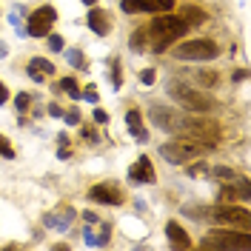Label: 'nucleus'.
<instances>
[{
  "label": "nucleus",
  "instance_id": "nucleus-1",
  "mask_svg": "<svg viewBox=\"0 0 251 251\" xmlns=\"http://www.w3.org/2000/svg\"><path fill=\"white\" fill-rule=\"evenodd\" d=\"M188 31V23L183 17H174V15H157L151 23H149V40H151V46L154 51H163L166 46H172L174 40H180L183 34Z\"/></svg>",
  "mask_w": 251,
  "mask_h": 251
},
{
  "label": "nucleus",
  "instance_id": "nucleus-2",
  "mask_svg": "<svg viewBox=\"0 0 251 251\" xmlns=\"http://www.w3.org/2000/svg\"><path fill=\"white\" fill-rule=\"evenodd\" d=\"M205 151H208L205 146H197V143H188V140H172V143H166V146H160L163 160H169L172 166H183L188 160H197Z\"/></svg>",
  "mask_w": 251,
  "mask_h": 251
},
{
  "label": "nucleus",
  "instance_id": "nucleus-3",
  "mask_svg": "<svg viewBox=\"0 0 251 251\" xmlns=\"http://www.w3.org/2000/svg\"><path fill=\"white\" fill-rule=\"evenodd\" d=\"M200 249H243L249 251L251 249V237L249 231H214L200 240Z\"/></svg>",
  "mask_w": 251,
  "mask_h": 251
},
{
  "label": "nucleus",
  "instance_id": "nucleus-4",
  "mask_svg": "<svg viewBox=\"0 0 251 251\" xmlns=\"http://www.w3.org/2000/svg\"><path fill=\"white\" fill-rule=\"evenodd\" d=\"M211 220L217 226H226V228H240V231H251V214L249 208H237V205H217Z\"/></svg>",
  "mask_w": 251,
  "mask_h": 251
},
{
  "label": "nucleus",
  "instance_id": "nucleus-5",
  "mask_svg": "<svg viewBox=\"0 0 251 251\" xmlns=\"http://www.w3.org/2000/svg\"><path fill=\"white\" fill-rule=\"evenodd\" d=\"M220 54V49L214 40H186L174 49V57L180 60H214Z\"/></svg>",
  "mask_w": 251,
  "mask_h": 251
},
{
  "label": "nucleus",
  "instance_id": "nucleus-6",
  "mask_svg": "<svg viewBox=\"0 0 251 251\" xmlns=\"http://www.w3.org/2000/svg\"><path fill=\"white\" fill-rule=\"evenodd\" d=\"M169 92H172V97L183 106V109H188V111H208L211 109V100L205 97V94H200V92H194V89H188L186 83H172L169 86Z\"/></svg>",
  "mask_w": 251,
  "mask_h": 251
},
{
  "label": "nucleus",
  "instance_id": "nucleus-7",
  "mask_svg": "<svg viewBox=\"0 0 251 251\" xmlns=\"http://www.w3.org/2000/svg\"><path fill=\"white\" fill-rule=\"evenodd\" d=\"M57 20V12L51 9V6H40V9H34L29 15V34L31 37H46L49 31H51V23Z\"/></svg>",
  "mask_w": 251,
  "mask_h": 251
},
{
  "label": "nucleus",
  "instance_id": "nucleus-8",
  "mask_svg": "<svg viewBox=\"0 0 251 251\" xmlns=\"http://www.w3.org/2000/svg\"><path fill=\"white\" fill-rule=\"evenodd\" d=\"M149 117H151V123H154L157 128L172 131V134H177V131H180V126L186 123V117H183V114L166 109V106H151V109H149Z\"/></svg>",
  "mask_w": 251,
  "mask_h": 251
},
{
  "label": "nucleus",
  "instance_id": "nucleus-9",
  "mask_svg": "<svg viewBox=\"0 0 251 251\" xmlns=\"http://www.w3.org/2000/svg\"><path fill=\"white\" fill-rule=\"evenodd\" d=\"M89 200L103 205H120L123 203V191L117 188V183H100V186L89 188Z\"/></svg>",
  "mask_w": 251,
  "mask_h": 251
},
{
  "label": "nucleus",
  "instance_id": "nucleus-10",
  "mask_svg": "<svg viewBox=\"0 0 251 251\" xmlns=\"http://www.w3.org/2000/svg\"><path fill=\"white\" fill-rule=\"evenodd\" d=\"M72 220H75V208L72 205H60V208H54L51 214L43 217L49 228H57V231H69L72 228Z\"/></svg>",
  "mask_w": 251,
  "mask_h": 251
},
{
  "label": "nucleus",
  "instance_id": "nucleus-11",
  "mask_svg": "<svg viewBox=\"0 0 251 251\" xmlns=\"http://www.w3.org/2000/svg\"><path fill=\"white\" fill-rule=\"evenodd\" d=\"M128 180L131 183H154V166L149 157H137L128 169Z\"/></svg>",
  "mask_w": 251,
  "mask_h": 251
},
{
  "label": "nucleus",
  "instance_id": "nucleus-12",
  "mask_svg": "<svg viewBox=\"0 0 251 251\" xmlns=\"http://www.w3.org/2000/svg\"><path fill=\"white\" fill-rule=\"evenodd\" d=\"M89 29H92L94 34H100V37H106L111 31V17L106 15L103 9L92 6V12H89Z\"/></svg>",
  "mask_w": 251,
  "mask_h": 251
},
{
  "label": "nucleus",
  "instance_id": "nucleus-13",
  "mask_svg": "<svg viewBox=\"0 0 251 251\" xmlns=\"http://www.w3.org/2000/svg\"><path fill=\"white\" fill-rule=\"evenodd\" d=\"M29 77L34 80V83H43V80H49L51 77V72H54V66L46 60V57H31L29 60Z\"/></svg>",
  "mask_w": 251,
  "mask_h": 251
},
{
  "label": "nucleus",
  "instance_id": "nucleus-14",
  "mask_svg": "<svg viewBox=\"0 0 251 251\" xmlns=\"http://www.w3.org/2000/svg\"><path fill=\"white\" fill-rule=\"evenodd\" d=\"M126 126H128V131H131L140 143H149V131H146V126H143V114L137 109H131L126 114Z\"/></svg>",
  "mask_w": 251,
  "mask_h": 251
},
{
  "label": "nucleus",
  "instance_id": "nucleus-15",
  "mask_svg": "<svg viewBox=\"0 0 251 251\" xmlns=\"http://www.w3.org/2000/svg\"><path fill=\"white\" fill-rule=\"evenodd\" d=\"M166 234H169V243H172L174 249H188V246H191V240H188V234L183 231V226H180V223H174V220H169Z\"/></svg>",
  "mask_w": 251,
  "mask_h": 251
},
{
  "label": "nucleus",
  "instance_id": "nucleus-16",
  "mask_svg": "<svg viewBox=\"0 0 251 251\" xmlns=\"http://www.w3.org/2000/svg\"><path fill=\"white\" fill-rule=\"evenodd\" d=\"M180 17L188 23V29H194V26H203V23H205V12H203V9H197V6H183Z\"/></svg>",
  "mask_w": 251,
  "mask_h": 251
},
{
  "label": "nucleus",
  "instance_id": "nucleus-17",
  "mask_svg": "<svg viewBox=\"0 0 251 251\" xmlns=\"http://www.w3.org/2000/svg\"><path fill=\"white\" fill-rule=\"evenodd\" d=\"M83 240H86L89 246H106V243H109V226H103L97 234H94V228H86V231H83Z\"/></svg>",
  "mask_w": 251,
  "mask_h": 251
},
{
  "label": "nucleus",
  "instance_id": "nucleus-18",
  "mask_svg": "<svg viewBox=\"0 0 251 251\" xmlns=\"http://www.w3.org/2000/svg\"><path fill=\"white\" fill-rule=\"evenodd\" d=\"M146 43H149V34L146 31H131V37H128V46L134 49V51H146Z\"/></svg>",
  "mask_w": 251,
  "mask_h": 251
},
{
  "label": "nucleus",
  "instance_id": "nucleus-19",
  "mask_svg": "<svg viewBox=\"0 0 251 251\" xmlns=\"http://www.w3.org/2000/svg\"><path fill=\"white\" fill-rule=\"evenodd\" d=\"M146 3V12H169L174 6V0H143Z\"/></svg>",
  "mask_w": 251,
  "mask_h": 251
},
{
  "label": "nucleus",
  "instance_id": "nucleus-20",
  "mask_svg": "<svg viewBox=\"0 0 251 251\" xmlns=\"http://www.w3.org/2000/svg\"><path fill=\"white\" fill-rule=\"evenodd\" d=\"M208 174L217 177V180H226V183H231V180L237 177L234 169H226V166H214V169H208Z\"/></svg>",
  "mask_w": 251,
  "mask_h": 251
},
{
  "label": "nucleus",
  "instance_id": "nucleus-21",
  "mask_svg": "<svg viewBox=\"0 0 251 251\" xmlns=\"http://www.w3.org/2000/svg\"><path fill=\"white\" fill-rule=\"evenodd\" d=\"M120 9H123L126 15H137V12H146V3L143 0H123Z\"/></svg>",
  "mask_w": 251,
  "mask_h": 251
},
{
  "label": "nucleus",
  "instance_id": "nucleus-22",
  "mask_svg": "<svg viewBox=\"0 0 251 251\" xmlns=\"http://www.w3.org/2000/svg\"><path fill=\"white\" fill-rule=\"evenodd\" d=\"M57 86H60L63 92H69V97H75V100L80 97V86H77V83H75L72 77H63L60 83H57Z\"/></svg>",
  "mask_w": 251,
  "mask_h": 251
},
{
  "label": "nucleus",
  "instance_id": "nucleus-23",
  "mask_svg": "<svg viewBox=\"0 0 251 251\" xmlns=\"http://www.w3.org/2000/svg\"><path fill=\"white\" fill-rule=\"evenodd\" d=\"M66 60H69V66H75V69H83V51L80 49H69L66 51Z\"/></svg>",
  "mask_w": 251,
  "mask_h": 251
},
{
  "label": "nucleus",
  "instance_id": "nucleus-24",
  "mask_svg": "<svg viewBox=\"0 0 251 251\" xmlns=\"http://www.w3.org/2000/svg\"><path fill=\"white\" fill-rule=\"evenodd\" d=\"M111 86H114V89H120V86H123V75H120V60H111Z\"/></svg>",
  "mask_w": 251,
  "mask_h": 251
},
{
  "label": "nucleus",
  "instance_id": "nucleus-25",
  "mask_svg": "<svg viewBox=\"0 0 251 251\" xmlns=\"http://www.w3.org/2000/svg\"><path fill=\"white\" fill-rule=\"evenodd\" d=\"M197 80H200V86H214L217 83V75L214 72H197Z\"/></svg>",
  "mask_w": 251,
  "mask_h": 251
},
{
  "label": "nucleus",
  "instance_id": "nucleus-26",
  "mask_svg": "<svg viewBox=\"0 0 251 251\" xmlns=\"http://www.w3.org/2000/svg\"><path fill=\"white\" fill-rule=\"evenodd\" d=\"M49 37V49H51V51H63V37L60 34H46Z\"/></svg>",
  "mask_w": 251,
  "mask_h": 251
},
{
  "label": "nucleus",
  "instance_id": "nucleus-27",
  "mask_svg": "<svg viewBox=\"0 0 251 251\" xmlns=\"http://www.w3.org/2000/svg\"><path fill=\"white\" fill-rule=\"evenodd\" d=\"M15 103H17V111H26V109L31 106V97H29L26 92H23V94H17V100H15Z\"/></svg>",
  "mask_w": 251,
  "mask_h": 251
},
{
  "label": "nucleus",
  "instance_id": "nucleus-28",
  "mask_svg": "<svg viewBox=\"0 0 251 251\" xmlns=\"http://www.w3.org/2000/svg\"><path fill=\"white\" fill-rule=\"evenodd\" d=\"M80 97H86L89 103H97V100H100V94H97V86H89V89L80 94Z\"/></svg>",
  "mask_w": 251,
  "mask_h": 251
},
{
  "label": "nucleus",
  "instance_id": "nucleus-29",
  "mask_svg": "<svg viewBox=\"0 0 251 251\" xmlns=\"http://www.w3.org/2000/svg\"><path fill=\"white\" fill-rule=\"evenodd\" d=\"M188 174H191V177H203V174H208V163H200V166H191V169H188Z\"/></svg>",
  "mask_w": 251,
  "mask_h": 251
},
{
  "label": "nucleus",
  "instance_id": "nucleus-30",
  "mask_svg": "<svg viewBox=\"0 0 251 251\" xmlns=\"http://www.w3.org/2000/svg\"><path fill=\"white\" fill-rule=\"evenodd\" d=\"M63 120H66L69 126H77V123H80V111H75V109L66 111V114H63Z\"/></svg>",
  "mask_w": 251,
  "mask_h": 251
},
{
  "label": "nucleus",
  "instance_id": "nucleus-31",
  "mask_svg": "<svg viewBox=\"0 0 251 251\" xmlns=\"http://www.w3.org/2000/svg\"><path fill=\"white\" fill-rule=\"evenodd\" d=\"M94 123H100V126L109 123V114H106L103 109H94Z\"/></svg>",
  "mask_w": 251,
  "mask_h": 251
},
{
  "label": "nucleus",
  "instance_id": "nucleus-32",
  "mask_svg": "<svg viewBox=\"0 0 251 251\" xmlns=\"http://www.w3.org/2000/svg\"><path fill=\"white\" fill-rule=\"evenodd\" d=\"M140 77H143V83H146V86H151V83H154V69H146Z\"/></svg>",
  "mask_w": 251,
  "mask_h": 251
},
{
  "label": "nucleus",
  "instance_id": "nucleus-33",
  "mask_svg": "<svg viewBox=\"0 0 251 251\" xmlns=\"http://www.w3.org/2000/svg\"><path fill=\"white\" fill-rule=\"evenodd\" d=\"M0 154H6V157H12V154H15V151H12V149L6 146V137H3V134H0Z\"/></svg>",
  "mask_w": 251,
  "mask_h": 251
},
{
  "label": "nucleus",
  "instance_id": "nucleus-34",
  "mask_svg": "<svg viewBox=\"0 0 251 251\" xmlns=\"http://www.w3.org/2000/svg\"><path fill=\"white\" fill-rule=\"evenodd\" d=\"M83 137H86L89 143H97V131H92V128L86 126V128H83Z\"/></svg>",
  "mask_w": 251,
  "mask_h": 251
},
{
  "label": "nucleus",
  "instance_id": "nucleus-35",
  "mask_svg": "<svg viewBox=\"0 0 251 251\" xmlns=\"http://www.w3.org/2000/svg\"><path fill=\"white\" fill-rule=\"evenodd\" d=\"M6 100H9V89H6V86H3V83H0V106H3V103H6Z\"/></svg>",
  "mask_w": 251,
  "mask_h": 251
},
{
  "label": "nucleus",
  "instance_id": "nucleus-36",
  "mask_svg": "<svg viewBox=\"0 0 251 251\" xmlns=\"http://www.w3.org/2000/svg\"><path fill=\"white\" fill-rule=\"evenodd\" d=\"M49 114H54V117H60L63 111H60V106H57V103H49Z\"/></svg>",
  "mask_w": 251,
  "mask_h": 251
},
{
  "label": "nucleus",
  "instance_id": "nucleus-37",
  "mask_svg": "<svg viewBox=\"0 0 251 251\" xmlns=\"http://www.w3.org/2000/svg\"><path fill=\"white\" fill-rule=\"evenodd\" d=\"M6 54H9V49H6V43H3V40H0V57H6Z\"/></svg>",
  "mask_w": 251,
  "mask_h": 251
},
{
  "label": "nucleus",
  "instance_id": "nucleus-38",
  "mask_svg": "<svg viewBox=\"0 0 251 251\" xmlns=\"http://www.w3.org/2000/svg\"><path fill=\"white\" fill-rule=\"evenodd\" d=\"M83 3H86V6H89V9H92L94 3H97V0H83Z\"/></svg>",
  "mask_w": 251,
  "mask_h": 251
}]
</instances>
